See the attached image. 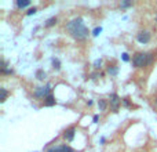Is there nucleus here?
I'll use <instances>...</instances> for the list:
<instances>
[{"instance_id": "obj_1", "label": "nucleus", "mask_w": 157, "mask_h": 152, "mask_svg": "<svg viewBox=\"0 0 157 152\" xmlns=\"http://www.w3.org/2000/svg\"><path fill=\"white\" fill-rule=\"evenodd\" d=\"M66 29L71 33L72 38H75L76 40H84V39L88 36V29H87L83 18H80V17L69 21L68 24H66Z\"/></svg>"}, {"instance_id": "obj_2", "label": "nucleus", "mask_w": 157, "mask_h": 152, "mask_svg": "<svg viewBox=\"0 0 157 152\" xmlns=\"http://www.w3.org/2000/svg\"><path fill=\"white\" fill-rule=\"evenodd\" d=\"M153 60L152 53H136L132 57V65L135 68H145Z\"/></svg>"}, {"instance_id": "obj_3", "label": "nucleus", "mask_w": 157, "mask_h": 152, "mask_svg": "<svg viewBox=\"0 0 157 152\" xmlns=\"http://www.w3.org/2000/svg\"><path fill=\"white\" fill-rule=\"evenodd\" d=\"M50 94H51V84H46V86L37 87L35 90V97H37V98H44L46 100Z\"/></svg>"}, {"instance_id": "obj_4", "label": "nucleus", "mask_w": 157, "mask_h": 152, "mask_svg": "<svg viewBox=\"0 0 157 152\" xmlns=\"http://www.w3.org/2000/svg\"><path fill=\"white\" fill-rule=\"evenodd\" d=\"M121 101H123V100L116 94V93L110 94V101H109V104H110L112 111H113V112H117V111H119V106H120V104H121Z\"/></svg>"}, {"instance_id": "obj_5", "label": "nucleus", "mask_w": 157, "mask_h": 152, "mask_svg": "<svg viewBox=\"0 0 157 152\" xmlns=\"http://www.w3.org/2000/svg\"><path fill=\"white\" fill-rule=\"evenodd\" d=\"M47 152H75V150L72 147H69V145H52V147H50Z\"/></svg>"}, {"instance_id": "obj_6", "label": "nucleus", "mask_w": 157, "mask_h": 152, "mask_svg": "<svg viewBox=\"0 0 157 152\" xmlns=\"http://www.w3.org/2000/svg\"><path fill=\"white\" fill-rule=\"evenodd\" d=\"M150 33L147 32V30H141V32L136 35V40L139 42V43H142V44H146V43H149L150 42Z\"/></svg>"}, {"instance_id": "obj_7", "label": "nucleus", "mask_w": 157, "mask_h": 152, "mask_svg": "<svg viewBox=\"0 0 157 152\" xmlns=\"http://www.w3.org/2000/svg\"><path fill=\"white\" fill-rule=\"evenodd\" d=\"M75 134H76V129L71 127V129H68V130H65V133H63V138H65L66 141L71 142V141H73Z\"/></svg>"}, {"instance_id": "obj_8", "label": "nucleus", "mask_w": 157, "mask_h": 152, "mask_svg": "<svg viewBox=\"0 0 157 152\" xmlns=\"http://www.w3.org/2000/svg\"><path fill=\"white\" fill-rule=\"evenodd\" d=\"M44 105H46V106H54V105H55V98H54V95L50 94L48 97L44 100Z\"/></svg>"}, {"instance_id": "obj_9", "label": "nucleus", "mask_w": 157, "mask_h": 152, "mask_svg": "<svg viewBox=\"0 0 157 152\" xmlns=\"http://www.w3.org/2000/svg\"><path fill=\"white\" fill-rule=\"evenodd\" d=\"M28 6H30L29 0H18V2H17V7L18 8H25V7H28Z\"/></svg>"}, {"instance_id": "obj_10", "label": "nucleus", "mask_w": 157, "mask_h": 152, "mask_svg": "<svg viewBox=\"0 0 157 152\" xmlns=\"http://www.w3.org/2000/svg\"><path fill=\"white\" fill-rule=\"evenodd\" d=\"M55 24H57V17H51V18L47 19L46 24H44V25H46L47 28H50V26H54Z\"/></svg>"}, {"instance_id": "obj_11", "label": "nucleus", "mask_w": 157, "mask_h": 152, "mask_svg": "<svg viewBox=\"0 0 157 152\" xmlns=\"http://www.w3.org/2000/svg\"><path fill=\"white\" fill-rule=\"evenodd\" d=\"M7 95H8V93H7V90L6 89H0V101H2V102H4L6 101V98H7Z\"/></svg>"}, {"instance_id": "obj_12", "label": "nucleus", "mask_w": 157, "mask_h": 152, "mask_svg": "<svg viewBox=\"0 0 157 152\" xmlns=\"http://www.w3.org/2000/svg\"><path fill=\"white\" fill-rule=\"evenodd\" d=\"M36 78H37L39 80H44V79H46V72H44L43 69H39V71L36 72Z\"/></svg>"}, {"instance_id": "obj_13", "label": "nucleus", "mask_w": 157, "mask_h": 152, "mask_svg": "<svg viewBox=\"0 0 157 152\" xmlns=\"http://www.w3.org/2000/svg\"><path fill=\"white\" fill-rule=\"evenodd\" d=\"M117 72H119V68H117V66H109L108 68V74L112 75V76H116Z\"/></svg>"}, {"instance_id": "obj_14", "label": "nucleus", "mask_w": 157, "mask_h": 152, "mask_svg": "<svg viewBox=\"0 0 157 152\" xmlns=\"http://www.w3.org/2000/svg\"><path fill=\"white\" fill-rule=\"evenodd\" d=\"M98 106H99V111H105L106 106H108V104H106L105 100H99L98 101Z\"/></svg>"}, {"instance_id": "obj_15", "label": "nucleus", "mask_w": 157, "mask_h": 152, "mask_svg": "<svg viewBox=\"0 0 157 152\" xmlns=\"http://www.w3.org/2000/svg\"><path fill=\"white\" fill-rule=\"evenodd\" d=\"M52 66H54L55 69H59L61 68V62L58 58H52Z\"/></svg>"}, {"instance_id": "obj_16", "label": "nucleus", "mask_w": 157, "mask_h": 152, "mask_svg": "<svg viewBox=\"0 0 157 152\" xmlns=\"http://www.w3.org/2000/svg\"><path fill=\"white\" fill-rule=\"evenodd\" d=\"M131 6H132V3L131 2H121L120 3V7L121 8H127V7H131Z\"/></svg>"}, {"instance_id": "obj_17", "label": "nucleus", "mask_w": 157, "mask_h": 152, "mask_svg": "<svg viewBox=\"0 0 157 152\" xmlns=\"http://www.w3.org/2000/svg\"><path fill=\"white\" fill-rule=\"evenodd\" d=\"M101 32H102V28H101V26H97L94 30H92V36H98Z\"/></svg>"}, {"instance_id": "obj_18", "label": "nucleus", "mask_w": 157, "mask_h": 152, "mask_svg": "<svg viewBox=\"0 0 157 152\" xmlns=\"http://www.w3.org/2000/svg\"><path fill=\"white\" fill-rule=\"evenodd\" d=\"M36 11H37V8H36V7L29 8V10H28V13H26V15H33V14H36Z\"/></svg>"}, {"instance_id": "obj_19", "label": "nucleus", "mask_w": 157, "mask_h": 152, "mask_svg": "<svg viewBox=\"0 0 157 152\" xmlns=\"http://www.w3.org/2000/svg\"><path fill=\"white\" fill-rule=\"evenodd\" d=\"M101 64H102V60H97V61L94 62V68H95V69L101 68Z\"/></svg>"}, {"instance_id": "obj_20", "label": "nucleus", "mask_w": 157, "mask_h": 152, "mask_svg": "<svg viewBox=\"0 0 157 152\" xmlns=\"http://www.w3.org/2000/svg\"><path fill=\"white\" fill-rule=\"evenodd\" d=\"M123 61H125V62H127V61H130V57H128L127 53H124V54H123Z\"/></svg>"}, {"instance_id": "obj_21", "label": "nucleus", "mask_w": 157, "mask_h": 152, "mask_svg": "<svg viewBox=\"0 0 157 152\" xmlns=\"http://www.w3.org/2000/svg\"><path fill=\"white\" fill-rule=\"evenodd\" d=\"M98 122V115H95L94 116V123H97Z\"/></svg>"}, {"instance_id": "obj_22", "label": "nucleus", "mask_w": 157, "mask_h": 152, "mask_svg": "<svg viewBox=\"0 0 157 152\" xmlns=\"http://www.w3.org/2000/svg\"><path fill=\"white\" fill-rule=\"evenodd\" d=\"M156 105H157V98H156Z\"/></svg>"}]
</instances>
